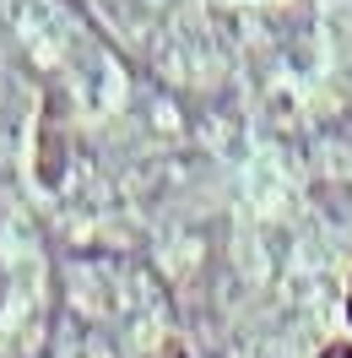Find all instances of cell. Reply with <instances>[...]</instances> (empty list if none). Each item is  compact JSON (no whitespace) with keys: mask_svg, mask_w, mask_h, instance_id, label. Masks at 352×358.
I'll return each mask as SVG.
<instances>
[{"mask_svg":"<svg viewBox=\"0 0 352 358\" xmlns=\"http://www.w3.org/2000/svg\"><path fill=\"white\" fill-rule=\"evenodd\" d=\"M347 315H352V293H347Z\"/></svg>","mask_w":352,"mask_h":358,"instance_id":"obj_3","label":"cell"},{"mask_svg":"<svg viewBox=\"0 0 352 358\" xmlns=\"http://www.w3.org/2000/svg\"><path fill=\"white\" fill-rule=\"evenodd\" d=\"M152 358H184V348H179V342H168V348H157Z\"/></svg>","mask_w":352,"mask_h":358,"instance_id":"obj_2","label":"cell"},{"mask_svg":"<svg viewBox=\"0 0 352 358\" xmlns=\"http://www.w3.org/2000/svg\"><path fill=\"white\" fill-rule=\"evenodd\" d=\"M320 358H352V348H347V342H336V348H325Z\"/></svg>","mask_w":352,"mask_h":358,"instance_id":"obj_1","label":"cell"}]
</instances>
